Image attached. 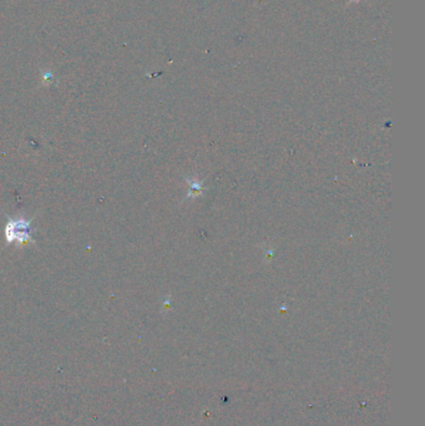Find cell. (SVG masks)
I'll list each match as a JSON object with an SVG mask.
<instances>
[{"label": "cell", "instance_id": "cell-1", "mask_svg": "<svg viewBox=\"0 0 425 426\" xmlns=\"http://www.w3.org/2000/svg\"><path fill=\"white\" fill-rule=\"evenodd\" d=\"M31 221L26 217H16L9 218L6 226V240L9 245H24L31 241Z\"/></svg>", "mask_w": 425, "mask_h": 426}]
</instances>
